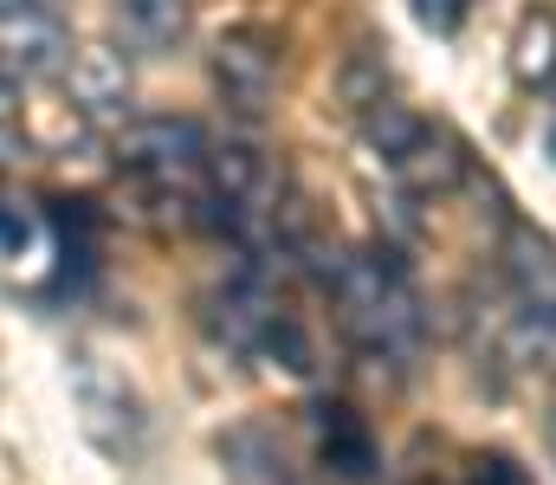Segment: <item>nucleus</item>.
<instances>
[{
	"instance_id": "nucleus-15",
	"label": "nucleus",
	"mask_w": 556,
	"mask_h": 485,
	"mask_svg": "<svg viewBox=\"0 0 556 485\" xmlns=\"http://www.w3.org/2000/svg\"><path fill=\"white\" fill-rule=\"evenodd\" d=\"M20 117V72L0 59V124H13Z\"/></svg>"
},
{
	"instance_id": "nucleus-13",
	"label": "nucleus",
	"mask_w": 556,
	"mask_h": 485,
	"mask_svg": "<svg viewBox=\"0 0 556 485\" xmlns=\"http://www.w3.org/2000/svg\"><path fill=\"white\" fill-rule=\"evenodd\" d=\"M33 240H39L33 214H26V207H13V201H0V253H13V259H20Z\"/></svg>"
},
{
	"instance_id": "nucleus-6",
	"label": "nucleus",
	"mask_w": 556,
	"mask_h": 485,
	"mask_svg": "<svg viewBox=\"0 0 556 485\" xmlns=\"http://www.w3.org/2000/svg\"><path fill=\"white\" fill-rule=\"evenodd\" d=\"M207 201L220 207V220H247V214H266L273 201V162L260 156L253 143H220L207 150Z\"/></svg>"
},
{
	"instance_id": "nucleus-7",
	"label": "nucleus",
	"mask_w": 556,
	"mask_h": 485,
	"mask_svg": "<svg viewBox=\"0 0 556 485\" xmlns=\"http://www.w3.org/2000/svg\"><path fill=\"white\" fill-rule=\"evenodd\" d=\"M317 460L350 485H369L382 473V454H376L369 421H363L356 408H343V401H324V408H317Z\"/></svg>"
},
{
	"instance_id": "nucleus-14",
	"label": "nucleus",
	"mask_w": 556,
	"mask_h": 485,
	"mask_svg": "<svg viewBox=\"0 0 556 485\" xmlns=\"http://www.w3.org/2000/svg\"><path fill=\"white\" fill-rule=\"evenodd\" d=\"M466 13H472V0H415V20L427 33H459Z\"/></svg>"
},
{
	"instance_id": "nucleus-12",
	"label": "nucleus",
	"mask_w": 556,
	"mask_h": 485,
	"mask_svg": "<svg viewBox=\"0 0 556 485\" xmlns=\"http://www.w3.org/2000/svg\"><path fill=\"white\" fill-rule=\"evenodd\" d=\"M518 78L525 85H551L556 78V13L551 7H538V13H525V26H518Z\"/></svg>"
},
{
	"instance_id": "nucleus-4",
	"label": "nucleus",
	"mask_w": 556,
	"mask_h": 485,
	"mask_svg": "<svg viewBox=\"0 0 556 485\" xmlns=\"http://www.w3.org/2000/svg\"><path fill=\"white\" fill-rule=\"evenodd\" d=\"M214 91L227 98V111H240V117H266V104H273V91H278L273 33H260V26L227 33V39L214 46Z\"/></svg>"
},
{
	"instance_id": "nucleus-16",
	"label": "nucleus",
	"mask_w": 556,
	"mask_h": 485,
	"mask_svg": "<svg viewBox=\"0 0 556 485\" xmlns=\"http://www.w3.org/2000/svg\"><path fill=\"white\" fill-rule=\"evenodd\" d=\"M479 485H518V473H511V460H505V454L479 460Z\"/></svg>"
},
{
	"instance_id": "nucleus-9",
	"label": "nucleus",
	"mask_w": 556,
	"mask_h": 485,
	"mask_svg": "<svg viewBox=\"0 0 556 485\" xmlns=\"http://www.w3.org/2000/svg\"><path fill=\"white\" fill-rule=\"evenodd\" d=\"M505 362L511 369H556V298H525L505 318Z\"/></svg>"
},
{
	"instance_id": "nucleus-18",
	"label": "nucleus",
	"mask_w": 556,
	"mask_h": 485,
	"mask_svg": "<svg viewBox=\"0 0 556 485\" xmlns=\"http://www.w3.org/2000/svg\"><path fill=\"white\" fill-rule=\"evenodd\" d=\"M551 156H556V124H551Z\"/></svg>"
},
{
	"instance_id": "nucleus-5",
	"label": "nucleus",
	"mask_w": 556,
	"mask_h": 485,
	"mask_svg": "<svg viewBox=\"0 0 556 485\" xmlns=\"http://www.w3.org/2000/svg\"><path fill=\"white\" fill-rule=\"evenodd\" d=\"M0 59L20 78L65 65V20L52 13V0H0Z\"/></svg>"
},
{
	"instance_id": "nucleus-8",
	"label": "nucleus",
	"mask_w": 556,
	"mask_h": 485,
	"mask_svg": "<svg viewBox=\"0 0 556 485\" xmlns=\"http://www.w3.org/2000/svg\"><path fill=\"white\" fill-rule=\"evenodd\" d=\"M65 85H72V104H78L85 117H124V111H130V65H124V52H111V46L72 52Z\"/></svg>"
},
{
	"instance_id": "nucleus-3",
	"label": "nucleus",
	"mask_w": 556,
	"mask_h": 485,
	"mask_svg": "<svg viewBox=\"0 0 556 485\" xmlns=\"http://www.w3.org/2000/svg\"><path fill=\"white\" fill-rule=\"evenodd\" d=\"M207 150L214 143L194 117H137L130 130H117V162L149 188H188L207 168Z\"/></svg>"
},
{
	"instance_id": "nucleus-1",
	"label": "nucleus",
	"mask_w": 556,
	"mask_h": 485,
	"mask_svg": "<svg viewBox=\"0 0 556 485\" xmlns=\"http://www.w3.org/2000/svg\"><path fill=\"white\" fill-rule=\"evenodd\" d=\"M330 298H337V318L350 330V343L376 362V369H408L420 356V336H427V311H420V292L402 266V253L389 246H369V253H343L330 272Z\"/></svg>"
},
{
	"instance_id": "nucleus-11",
	"label": "nucleus",
	"mask_w": 556,
	"mask_h": 485,
	"mask_svg": "<svg viewBox=\"0 0 556 485\" xmlns=\"http://www.w3.org/2000/svg\"><path fill=\"white\" fill-rule=\"evenodd\" d=\"M220 460H227V480L233 485H291L285 473V454L266 427H233L220 441Z\"/></svg>"
},
{
	"instance_id": "nucleus-10",
	"label": "nucleus",
	"mask_w": 556,
	"mask_h": 485,
	"mask_svg": "<svg viewBox=\"0 0 556 485\" xmlns=\"http://www.w3.org/2000/svg\"><path fill=\"white\" fill-rule=\"evenodd\" d=\"M117 26L137 52L162 59L188 39V0H117Z\"/></svg>"
},
{
	"instance_id": "nucleus-2",
	"label": "nucleus",
	"mask_w": 556,
	"mask_h": 485,
	"mask_svg": "<svg viewBox=\"0 0 556 485\" xmlns=\"http://www.w3.org/2000/svg\"><path fill=\"white\" fill-rule=\"evenodd\" d=\"M369 150L382 156V168L408 188V194H420V201H433V194H446L459 175H466V150L446 137V130H433L427 117H415V111H402V104H376L369 111Z\"/></svg>"
},
{
	"instance_id": "nucleus-17",
	"label": "nucleus",
	"mask_w": 556,
	"mask_h": 485,
	"mask_svg": "<svg viewBox=\"0 0 556 485\" xmlns=\"http://www.w3.org/2000/svg\"><path fill=\"white\" fill-rule=\"evenodd\" d=\"M551 447H556V388H551Z\"/></svg>"
}]
</instances>
